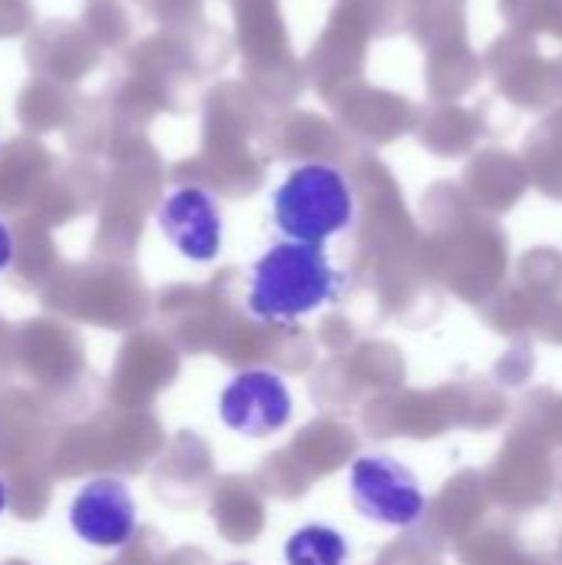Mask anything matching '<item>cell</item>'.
<instances>
[{"label":"cell","mask_w":562,"mask_h":565,"mask_svg":"<svg viewBox=\"0 0 562 565\" xmlns=\"http://www.w3.org/2000/svg\"><path fill=\"white\" fill-rule=\"evenodd\" d=\"M338 295V271L321 245L278 242L252 265L248 315L258 321H298Z\"/></svg>","instance_id":"obj_1"},{"label":"cell","mask_w":562,"mask_h":565,"mask_svg":"<svg viewBox=\"0 0 562 565\" xmlns=\"http://www.w3.org/2000/svg\"><path fill=\"white\" fill-rule=\"evenodd\" d=\"M272 215L285 238L325 245L354 222V189L338 166L305 162L275 189Z\"/></svg>","instance_id":"obj_2"},{"label":"cell","mask_w":562,"mask_h":565,"mask_svg":"<svg viewBox=\"0 0 562 565\" xmlns=\"http://www.w3.org/2000/svg\"><path fill=\"white\" fill-rule=\"evenodd\" d=\"M348 490L351 503L364 520L407 530L424 520L427 497L421 490V480L404 467L401 460L388 454H364L348 470Z\"/></svg>","instance_id":"obj_3"},{"label":"cell","mask_w":562,"mask_h":565,"mask_svg":"<svg viewBox=\"0 0 562 565\" xmlns=\"http://www.w3.org/2000/svg\"><path fill=\"white\" fill-rule=\"evenodd\" d=\"M219 417L242 437H272L291 420V391L272 371H242L225 384Z\"/></svg>","instance_id":"obj_4"},{"label":"cell","mask_w":562,"mask_h":565,"mask_svg":"<svg viewBox=\"0 0 562 565\" xmlns=\"http://www.w3.org/2000/svg\"><path fill=\"white\" fill-rule=\"evenodd\" d=\"M159 228L169 245L189 262H215L222 252V212L215 195L199 185L169 192L159 205Z\"/></svg>","instance_id":"obj_5"},{"label":"cell","mask_w":562,"mask_h":565,"mask_svg":"<svg viewBox=\"0 0 562 565\" xmlns=\"http://www.w3.org/2000/svg\"><path fill=\"white\" fill-rule=\"evenodd\" d=\"M70 523L79 540L99 550H116L126 546L136 533V503L132 493L123 480H93L86 483L73 507H70Z\"/></svg>","instance_id":"obj_6"},{"label":"cell","mask_w":562,"mask_h":565,"mask_svg":"<svg viewBox=\"0 0 562 565\" xmlns=\"http://www.w3.org/2000/svg\"><path fill=\"white\" fill-rule=\"evenodd\" d=\"M348 540L331 526H301L285 543V565H348Z\"/></svg>","instance_id":"obj_7"},{"label":"cell","mask_w":562,"mask_h":565,"mask_svg":"<svg viewBox=\"0 0 562 565\" xmlns=\"http://www.w3.org/2000/svg\"><path fill=\"white\" fill-rule=\"evenodd\" d=\"M10 252H13V242H10L7 225L0 222V271H3V268H7V262H10Z\"/></svg>","instance_id":"obj_8"},{"label":"cell","mask_w":562,"mask_h":565,"mask_svg":"<svg viewBox=\"0 0 562 565\" xmlns=\"http://www.w3.org/2000/svg\"><path fill=\"white\" fill-rule=\"evenodd\" d=\"M3 507H7V490H3V483H0V513H3Z\"/></svg>","instance_id":"obj_9"}]
</instances>
